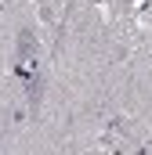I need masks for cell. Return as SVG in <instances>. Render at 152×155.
<instances>
[{
	"label": "cell",
	"mask_w": 152,
	"mask_h": 155,
	"mask_svg": "<svg viewBox=\"0 0 152 155\" xmlns=\"http://www.w3.org/2000/svg\"><path fill=\"white\" fill-rule=\"evenodd\" d=\"M18 61H33L36 58V33L33 29H22L18 33V54H15Z\"/></svg>",
	"instance_id": "6da1fadb"
},
{
	"label": "cell",
	"mask_w": 152,
	"mask_h": 155,
	"mask_svg": "<svg viewBox=\"0 0 152 155\" xmlns=\"http://www.w3.org/2000/svg\"><path fill=\"white\" fill-rule=\"evenodd\" d=\"M43 83H47V79H43V72H33V76H29V90H26V94H29V108H33V112H36L40 108V97H43Z\"/></svg>",
	"instance_id": "7a4b0ae2"
},
{
	"label": "cell",
	"mask_w": 152,
	"mask_h": 155,
	"mask_svg": "<svg viewBox=\"0 0 152 155\" xmlns=\"http://www.w3.org/2000/svg\"><path fill=\"white\" fill-rule=\"evenodd\" d=\"M134 155H149V148H138V152H134Z\"/></svg>",
	"instance_id": "3957f363"
}]
</instances>
